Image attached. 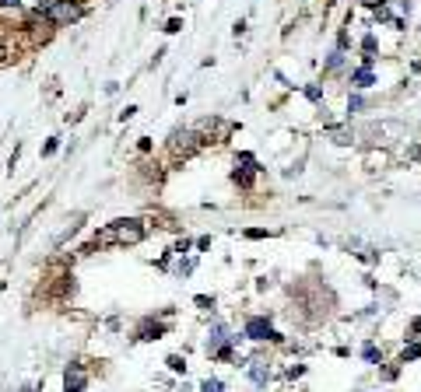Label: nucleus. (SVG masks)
Segmentation results:
<instances>
[{
  "label": "nucleus",
  "instance_id": "2",
  "mask_svg": "<svg viewBox=\"0 0 421 392\" xmlns=\"http://www.w3.org/2000/svg\"><path fill=\"white\" fill-rule=\"evenodd\" d=\"M43 15H46V22H50L53 29H67V25H74V22L85 15V8L78 4V0H57V4H50Z\"/></svg>",
  "mask_w": 421,
  "mask_h": 392
},
{
  "label": "nucleus",
  "instance_id": "7",
  "mask_svg": "<svg viewBox=\"0 0 421 392\" xmlns=\"http://www.w3.org/2000/svg\"><path fill=\"white\" fill-rule=\"evenodd\" d=\"M0 4H4V8H18V0H0Z\"/></svg>",
  "mask_w": 421,
  "mask_h": 392
},
{
  "label": "nucleus",
  "instance_id": "8",
  "mask_svg": "<svg viewBox=\"0 0 421 392\" xmlns=\"http://www.w3.org/2000/svg\"><path fill=\"white\" fill-rule=\"evenodd\" d=\"M414 333H421V319H418V322H414Z\"/></svg>",
  "mask_w": 421,
  "mask_h": 392
},
{
  "label": "nucleus",
  "instance_id": "4",
  "mask_svg": "<svg viewBox=\"0 0 421 392\" xmlns=\"http://www.w3.org/2000/svg\"><path fill=\"white\" fill-rule=\"evenodd\" d=\"M246 336L250 340H267V336H274V329H271L267 319H250L246 322Z\"/></svg>",
  "mask_w": 421,
  "mask_h": 392
},
{
  "label": "nucleus",
  "instance_id": "5",
  "mask_svg": "<svg viewBox=\"0 0 421 392\" xmlns=\"http://www.w3.org/2000/svg\"><path fill=\"white\" fill-rule=\"evenodd\" d=\"M200 392H225V385H222L218 378H207V382L200 385Z\"/></svg>",
  "mask_w": 421,
  "mask_h": 392
},
{
  "label": "nucleus",
  "instance_id": "9",
  "mask_svg": "<svg viewBox=\"0 0 421 392\" xmlns=\"http://www.w3.org/2000/svg\"><path fill=\"white\" fill-rule=\"evenodd\" d=\"M0 60H4V46H0Z\"/></svg>",
  "mask_w": 421,
  "mask_h": 392
},
{
  "label": "nucleus",
  "instance_id": "3",
  "mask_svg": "<svg viewBox=\"0 0 421 392\" xmlns=\"http://www.w3.org/2000/svg\"><path fill=\"white\" fill-rule=\"evenodd\" d=\"M64 385H67V392H85V385H88L85 368H81V364H71L67 375H64Z\"/></svg>",
  "mask_w": 421,
  "mask_h": 392
},
{
  "label": "nucleus",
  "instance_id": "1",
  "mask_svg": "<svg viewBox=\"0 0 421 392\" xmlns=\"http://www.w3.org/2000/svg\"><path fill=\"white\" fill-rule=\"evenodd\" d=\"M141 238H144L141 221H116V224H109V228L95 238V245H134V242H141Z\"/></svg>",
  "mask_w": 421,
  "mask_h": 392
},
{
  "label": "nucleus",
  "instance_id": "6",
  "mask_svg": "<svg viewBox=\"0 0 421 392\" xmlns=\"http://www.w3.org/2000/svg\"><path fill=\"white\" fill-rule=\"evenodd\" d=\"M355 85H358V88H369V85H372V71H358V74H355Z\"/></svg>",
  "mask_w": 421,
  "mask_h": 392
}]
</instances>
